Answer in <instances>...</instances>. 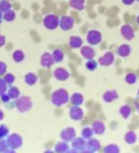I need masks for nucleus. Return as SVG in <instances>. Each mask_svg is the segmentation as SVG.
<instances>
[{
  "mask_svg": "<svg viewBox=\"0 0 139 153\" xmlns=\"http://www.w3.org/2000/svg\"><path fill=\"white\" fill-rule=\"evenodd\" d=\"M125 80L127 84L129 85H133V84H135L136 80H137V76L135 74V73H128L126 74V78H125Z\"/></svg>",
  "mask_w": 139,
  "mask_h": 153,
  "instance_id": "nucleus-33",
  "label": "nucleus"
},
{
  "mask_svg": "<svg viewBox=\"0 0 139 153\" xmlns=\"http://www.w3.org/2000/svg\"><path fill=\"white\" fill-rule=\"evenodd\" d=\"M102 41V34L98 30H90L87 33V42L90 45H97Z\"/></svg>",
  "mask_w": 139,
  "mask_h": 153,
  "instance_id": "nucleus-4",
  "label": "nucleus"
},
{
  "mask_svg": "<svg viewBox=\"0 0 139 153\" xmlns=\"http://www.w3.org/2000/svg\"><path fill=\"white\" fill-rule=\"evenodd\" d=\"M6 44V37L2 34H0V47H3Z\"/></svg>",
  "mask_w": 139,
  "mask_h": 153,
  "instance_id": "nucleus-41",
  "label": "nucleus"
},
{
  "mask_svg": "<svg viewBox=\"0 0 139 153\" xmlns=\"http://www.w3.org/2000/svg\"><path fill=\"white\" fill-rule=\"evenodd\" d=\"M86 68L88 70L90 71H93L95 70L97 68H98V62L95 60V59H89L87 62H86Z\"/></svg>",
  "mask_w": 139,
  "mask_h": 153,
  "instance_id": "nucleus-34",
  "label": "nucleus"
},
{
  "mask_svg": "<svg viewBox=\"0 0 139 153\" xmlns=\"http://www.w3.org/2000/svg\"><path fill=\"white\" fill-rule=\"evenodd\" d=\"M7 94L11 99H17L20 97V90L16 87H12L7 90Z\"/></svg>",
  "mask_w": 139,
  "mask_h": 153,
  "instance_id": "nucleus-30",
  "label": "nucleus"
},
{
  "mask_svg": "<svg viewBox=\"0 0 139 153\" xmlns=\"http://www.w3.org/2000/svg\"><path fill=\"white\" fill-rule=\"evenodd\" d=\"M136 1H138V2H139V0H136Z\"/></svg>",
  "mask_w": 139,
  "mask_h": 153,
  "instance_id": "nucleus-53",
  "label": "nucleus"
},
{
  "mask_svg": "<svg viewBox=\"0 0 139 153\" xmlns=\"http://www.w3.org/2000/svg\"><path fill=\"white\" fill-rule=\"evenodd\" d=\"M3 118H4V114L1 110H0V120H2Z\"/></svg>",
  "mask_w": 139,
  "mask_h": 153,
  "instance_id": "nucleus-46",
  "label": "nucleus"
},
{
  "mask_svg": "<svg viewBox=\"0 0 139 153\" xmlns=\"http://www.w3.org/2000/svg\"><path fill=\"white\" fill-rule=\"evenodd\" d=\"M136 22H137V24L139 25V15H138V16H137V18H136Z\"/></svg>",
  "mask_w": 139,
  "mask_h": 153,
  "instance_id": "nucleus-50",
  "label": "nucleus"
},
{
  "mask_svg": "<svg viewBox=\"0 0 139 153\" xmlns=\"http://www.w3.org/2000/svg\"><path fill=\"white\" fill-rule=\"evenodd\" d=\"M51 99L54 105L61 106L68 103V101L70 100V96L66 89L60 88V89H57L54 92H52Z\"/></svg>",
  "mask_w": 139,
  "mask_h": 153,
  "instance_id": "nucleus-1",
  "label": "nucleus"
},
{
  "mask_svg": "<svg viewBox=\"0 0 139 153\" xmlns=\"http://www.w3.org/2000/svg\"><path fill=\"white\" fill-rule=\"evenodd\" d=\"M52 57H53L54 61H55L56 63L61 62V61L63 60V59H64V53H63V51H62L61 50H60V49H55V50L52 51Z\"/></svg>",
  "mask_w": 139,
  "mask_h": 153,
  "instance_id": "nucleus-27",
  "label": "nucleus"
},
{
  "mask_svg": "<svg viewBox=\"0 0 139 153\" xmlns=\"http://www.w3.org/2000/svg\"><path fill=\"white\" fill-rule=\"evenodd\" d=\"M54 59L52 54L50 52H44L41 57V65L45 68H50L54 64Z\"/></svg>",
  "mask_w": 139,
  "mask_h": 153,
  "instance_id": "nucleus-12",
  "label": "nucleus"
},
{
  "mask_svg": "<svg viewBox=\"0 0 139 153\" xmlns=\"http://www.w3.org/2000/svg\"><path fill=\"white\" fill-rule=\"evenodd\" d=\"M2 20H3V12L0 11V24L2 23Z\"/></svg>",
  "mask_w": 139,
  "mask_h": 153,
  "instance_id": "nucleus-45",
  "label": "nucleus"
},
{
  "mask_svg": "<svg viewBox=\"0 0 139 153\" xmlns=\"http://www.w3.org/2000/svg\"><path fill=\"white\" fill-rule=\"evenodd\" d=\"M53 76L59 81H65L70 78V73L64 68H57L53 71Z\"/></svg>",
  "mask_w": 139,
  "mask_h": 153,
  "instance_id": "nucleus-9",
  "label": "nucleus"
},
{
  "mask_svg": "<svg viewBox=\"0 0 139 153\" xmlns=\"http://www.w3.org/2000/svg\"><path fill=\"white\" fill-rule=\"evenodd\" d=\"M124 139H125L126 143H127V144H129V145H133V144H135V143L137 141V139H138V138H137L136 133H135V131H127V132L125 134Z\"/></svg>",
  "mask_w": 139,
  "mask_h": 153,
  "instance_id": "nucleus-21",
  "label": "nucleus"
},
{
  "mask_svg": "<svg viewBox=\"0 0 139 153\" xmlns=\"http://www.w3.org/2000/svg\"><path fill=\"white\" fill-rule=\"evenodd\" d=\"M6 153H15V151L11 149V150H7V151H6Z\"/></svg>",
  "mask_w": 139,
  "mask_h": 153,
  "instance_id": "nucleus-49",
  "label": "nucleus"
},
{
  "mask_svg": "<svg viewBox=\"0 0 139 153\" xmlns=\"http://www.w3.org/2000/svg\"><path fill=\"white\" fill-rule=\"evenodd\" d=\"M15 79H16V78H15V76H14L12 73H7V74L5 75L4 80L6 81V83H7V85L13 84V83L15 82Z\"/></svg>",
  "mask_w": 139,
  "mask_h": 153,
  "instance_id": "nucleus-35",
  "label": "nucleus"
},
{
  "mask_svg": "<svg viewBox=\"0 0 139 153\" xmlns=\"http://www.w3.org/2000/svg\"><path fill=\"white\" fill-rule=\"evenodd\" d=\"M122 2L126 6H130V5H132L135 2V0H122Z\"/></svg>",
  "mask_w": 139,
  "mask_h": 153,
  "instance_id": "nucleus-42",
  "label": "nucleus"
},
{
  "mask_svg": "<svg viewBox=\"0 0 139 153\" xmlns=\"http://www.w3.org/2000/svg\"><path fill=\"white\" fill-rule=\"evenodd\" d=\"M115 61V55L111 51H107L99 59V64L103 67H108L112 65Z\"/></svg>",
  "mask_w": 139,
  "mask_h": 153,
  "instance_id": "nucleus-6",
  "label": "nucleus"
},
{
  "mask_svg": "<svg viewBox=\"0 0 139 153\" xmlns=\"http://www.w3.org/2000/svg\"><path fill=\"white\" fill-rule=\"evenodd\" d=\"M69 5L71 7L76 10H82L85 6V0H70Z\"/></svg>",
  "mask_w": 139,
  "mask_h": 153,
  "instance_id": "nucleus-22",
  "label": "nucleus"
},
{
  "mask_svg": "<svg viewBox=\"0 0 139 153\" xmlns=\"http://www.w3.org/2000/svg\"><path fill=\"white\" fill-rule=\"evenodd\" d=\"M13 59H14V60L16 61V62H21V61H23L24 60V59H25V53L22 51H20V50H16V51H14V53H13Z\"/></svg>",
  "mask_w": 139,
  "mask_h": 153,
  "instance_id": "nucleus-32",
  "label": "nucleus"
},
{
  "mask_svg": "<svg viewBox=\"0 0 139 153\" xmlns=\"http://www.w3.org/2000/svg\"><path fill=\"white\" fill-rule=\"evenodd\" d=\"M37 80H38L37 76L34 73H33V72H29L25 76V81L29 86H34L37 82Z\"/></svg>",
  "mask_w": 139,
  "mask_h": 153,
  "instance_id": "nucleus-24",
  "label": "nucleus"
},
{
  "mask_svg": "<svg viewBox=\"0 0 139 153\" xmlns=\"http://www.w3.org/2000/svg\"><path fill=\"white\" fill-rule=\"evenodd\" d=\"M1 99H2V101L4 102V103H7V102H9V100L11 99L10 98V97L8 96V94H4V95H2L1 96Z\"/></svg>",
  "mask_w": 139,
  "mask_h": 153,
  "instance_id": "nucleus-40",
  "label": "nucleus"
},
{
  "mask_svg": "<svg viewBox=\"0 0 139 153\" xmlns=\"http://www.w3.org/2000/svg\"><path fill=\"white\" fill-rule=\"evenodd\" d=\"M33 104H32V101L30 99V97H18L16 101V108L24 113V112H26V111H29L32 107Z\"/></svg>",
  "mask_w": 139,
  "mask_h": 153,
  "instance_id": "nucleus-2",
  "label": "nucleus"
},
{
  "mask_svg": "<svg viewBox=\"0 0 139 153\" xmlns=\"http://www.w3.org/2000/svg\"><path fill=\"white\" fill-rule=\"evenodd\" d=\"M76 136V131L72 127H67L61 132V138L63 141H72Z\"/></svg>",
  "mask_w": 139,
  "mask_h": 153,
  "instance_id": "nucleus-7",
  "label": "nucleus"
},
{
  "mask_svg": "<svg viewBox=\"0 0 139 153\" xmlns=\"http://www.w3.org/2000/svg\"><path fill=\"white\" fill-rule=\"evenodd\" d=\"M15 18H16V12L12 9H9L3 13V19L5 21L11 22V21H14Z\"/></svg>",
  "mask_w": 139,
  "mask_h": 153,
  "instance_id": "nucleus-28",
  "label": "nucleus"
},
{
  "mask_svg": "<svg viewBox=\"0 0 139 153\" xmlns=\"http://www.w3.org/2000/svg\"><path fill=\"white\" fill-rule=\"evenodd\" d=\"M103 153H120V149L117 144L111 143L103 149Z\"/></svg>",
  "mask_w": 139,
  "mask_h": 153,
  "instance_id": "nucleus-26",
  "label": "nucleus"
},
{
  "mask_svg": "<svg viewBox=\"0 0 139 153\" xmlns=\"http://www.w3.org/2000/svg\"><path fill=\"white\" fill-rule=\"evenodd\" d=\"M92 130L94 131V133L98 134V135H100V134H103L106 131V125L103 122L99 121V120H97L95 122H93L92 123Z\"/></svg>",
  "mask_w": 139,
  "mask_h": 153,
  "instance_id": "nucleus-16",
  "label": "nucleus"
},
{
  "mask_svg": "<svg viewBox=\"0 0 139 153\" xmlns=\"http://www.w3.org/2000/svg\"><path fill=\"white\" fill-rule=\"evenodd\" d=\"M135 108H136L137 112L139 113V103H136V104H135Z\"/></svg>",
  "mask_w": 139,
  "mask_h": 153,
  "instance_id": "nucleus-47",
  "label": "nucleus"
},
{
  "mask_svg": "<svg viewBox=\"0 0 139 153\" xmlns=\"http://www.w3.org/2000/svg\"><path fill=\"white\" fill-rule=\"evenodd\" d=\"M117 52L122 58L128 57L131 53V47L128 44H122L117 48Z\"/></svg>",
  "mask_w": 139,
  "mask_h": 153,
  "instance_id": "nucleus-19",
  "label": "nucleus"
},
{
  "mask_svg": "<svg viewBox=\"0 0 139 153\" xmlns=\"http://www.w3.org/2000/svg\"><path fill=\"white\" fill-rule=\"evenodd\" d=\"M69 114H70V117L74 121H81L84 117L83 110L78 105H73L71 109H70Z\"/></svg>",
  "mask_w": 139,
  "mask_h": 153,
  "instance_id": "nucleus-8",
  "label": "nucleus"
},
{
  "mask_svg": "<svg viewBox=\"0 0 139 153\" xmlns=\"http://www.w3.org/2000/svg\"><path fill=\"white\" fill-rule=\"evenodd\" d=\"M93 134H94V131H93L92 128H90V127H85L81 131V137L84 138L85 140L91 139Z\"/></svg>",
  "mask_w": 139,
  "mask_h": 153,
  "instance_id": "nucleus-29",
  "label": "nucleus"
},
{
  "mask_svg": "<svg viewBox=\"0 0 139 153\" xmlns=\"http://www.w3.org/2000/svg\"><path fill=\"white\" fill-rule=\"evenodd\" d=\"M44 153H55V151H52V150H46Z\"/></svg>",
  "mask_w": 139,
  "mask_h": 153,
  "instance_id": "nucleus-48",
  "label": "nucleus"
},
{
  "mask_svg": "<svg viewBox=\"0 0 139 153\" xmlns=\"http://www.w3.org/2000/svg\"><path fill=\"white\" fill-rule=\"evenodd\" d=\"M11 8H12V4L8 0H0V11H2L4 13Z\"/></svg>",
  "mask_w": 139,
  "mask_h": 153,
  "instance_id": "nucleus-31",
  "label": "nucleus"
},
{
  "mask_svg": "<svg viewBox=\"0 0 139 153\" xmlns=\"http://www.w3.org/2000/svg\"><path fill=\"white\" fill-rule=\"evenodd\" d=\"M74 18L70 16H63L62 17L60 18V24L59 26L63 30V31H68L72 29L74 25Z\"/></svg>",
  "mask_w": 139,
  "mask_h": 153,
  "instance_id": "nucleus-5",
  "label": "nucleus"
},
{
  "mask_svg": "<svg viewBox=\"0 0 139 153\" xmlns=\"http://www.w3.org/2000/svg\"><path fill=\"white\" fill-rule=\"evenodd\" d=\"M22 144V139L19 135L17 134H12L9 136L7 140V145L12 148V149H16L20 147Z\"/></svg>",
  "mask_w": 139,
  "mask_h": 153,
  "instance_id": "nucleus-13",
  "label": "nucleus"
},
{
  "mask_svg": "<svg viewBox=\"0 0 139 153\" xmlns=\"http://www.w3.org/2000/svg\"><path fill=\"white\" fill-rule=\"evenodd\" d=\"M60 24V18L55 16V15H47L44 18H43V25L45 26V28L49 29V30H54L59 26Z\"/></svg>",
  "mask_w": 139,
  "mask_h": 153,
  "instance_id": "nucleus-3",
  "label": "nucleus"
},
{
  "mask_svg": "<svg viewBox=\"0 0 139 153\" xmlns=\"http://www.w3.org/2000/svg\"><path fill=\"white\" fill-rule=\"evenodd\" d=\"M7 64L3 61H0V76L4 75L7 72Z\"/></svg>",
  "mask_w": 139,
  "mask_h": 153,
  "instance_id": "nucleus-39",
  "label": "nucleus"
},
{
  "mask_svg": "<svg viewBox=\"0 0 139 153\" xmlns=\"http://www.w3.org/2000/svg\"><path fill=\"white\" fill-rule=\"evenodd\" d=\"M137 95H138V97H139V89H138V92H137Z\"/></svg>",
  "mask_w": 139,
  "mask_h": 153,
  "instance_id": "nucleus-51",
  "label": "nucleus"
},
{
  "mask_svg": "<svg viewBox=\"0 0 139 153\" xmlns=\"http://www.w3.org/2000/svg\"><path fill=\"white\" fill-rule=\"evenodd\" d=\"M86 149H90V151L92 152H97L99 150H100L101 149V144L99 142V140H98L97 139H90L88 141H87V147Z\"/></svg>",
  "mask_w": 139,
  "mask_h": 153,
  "instance_id": "nucleus-15",
  "label": "nucleus"
},
{
  "mask_svg": "<svg viewBox=\"0 0 139 153\" xmlns=\"http://www.w3.org/2000/svg\"><path fill=\"white\" fill-rule=\"evenodd\" d=\"M70 100H71V103L73 105H78L80 106L81 105L83 104L84 101V97L81 93H74L72 95V97H70Z\"/></svg>",
  "mask_w": 139,
  "mask_h": 153,
  "instance_id": "nucleus-20",
  "label": "nucleus"
},
{
  "mask_svg": "<svg viewBox=\"0 0 139 153\" xmlns=\"http://www.w3.org/2000/svg\"><path fill=\"white\" fill-rule=\"evenodd\" d=\"M7 143L4 140H0V152H6L7 150Z\"/></svg>",
  "mask_w": 139,
  "mask_h": 153,
  "instance_id": "nucleus-38",
  "label": "nucleus"
},
{
  "mask_svg": "<svg viewBox=\"0 0 139 153\" xmlns=\"http://www.w3.org/2000/svg\"><path fill=\"white\" fill-rule=\"evenodd\" d=\"M66 153H79V151L76 150L75 149H69L66 151Z\"/></svg>",
  "mask_w": 139,
  "mask_h": 153,
  "instance_id": "nucleus-43",
  "label": "nucleus"
},
{
  "mask_svg": "<svg viewBox=\"0 0 139 153\" xmlns=\"http://www.w3.org/2000/svg\"><path fill=\"white\" fill-rule=\"evenodd\" d=\"M137 140H138V141H139V137H138V139H137Z\"/></svg>",
  "mask_w": 139,
  "mask_h": 153,
  "instance_id": "nucleus-52",
  "label": "nucleus"
},
{
  "mask_svg": "<svg viewBox=\"0 0 139 153\" xmlns=\"http://www.w3.org/2000/svg\"><path fill=\"white\" fill-rule=\"evenodd\" d=\"M83 44V41L80 36H72L69 40V45L72 49L81 48Z\"/></svg>",
  "mask_w": 139,
  "mask_h": 153,
  "instance_id": "nucleus-18",
  "label": "nucleus"
},
{
  "mask_svg": "<svg viewBox=\"0 0 139 153\" xmlns=\"http://www.w3.org/2000/svg\"><path fill=\"white\" fill-rule=\"evenodd\" d=\"M103 100L106 103H111L118 98V94L116 90H108L103 94Z\"/></svg>",
  "mask_w": 139,
  "mask_h": 153,
  "instance_id": "nucleus-17",
  "label": "nucleus"
},
{
  "mask_svg": "<svg viewBox=\"0 0 139 153\" xmlns=\"http://www.w3.org/2000/svg\"><path fill=\"white\" fill-rule=\"evenodd\" d=\"M72 141V149H75L78 150V151H81V150L85 149L86 147H87V141H86L85 139L82 138V137L74 138Z\"/></svg>",
  "mask_w": 139,
  "mask_h": 153,
  "instance_id": "nucleus-11",
  "label": "nucleus"
},
{
  "mask_svg": "<svg viewBox=\"0 0 139 153\" xmlns=\"http://www.w3.org/2000/svg\"><path fill=\"white\" fill-rule=\"evenodd\" d=\"M69 149V145L66 141H61L57 143L54 147V151L56 153H66Z\"/></svg>",
  "mask_w": 139,
  "mask_h": 153,
  "instance_id": "nucleus-25",
  "label": "nucleus"
},
{
  "mask_svg": "<svg viewBox=\"0 0 139 153\" xmlns=\"http://www.w3.org/2000/svg\"><path fill=\"white\" fill-rule=\"evenodd\" d=\"M8 134V128L6 125H0V138H4Z\"/></svg>",
  "mask_w": 139,
  "mask_h": 153,
  "instance_id": "nucleus-37",
  "label": "nucleus"
},
{
  "mask_svg": "<svg viewBox=\"0 0 139 153\" xmlns=\"http://www.w3.org/2000/svg\"><path fill=\"white\" fill-rule=\"evenodd\" d=\"M119 114L124 119H127L132 114V108L128 105H124L119 108Z\"/></svg>",
  "mask_w": 139,
  "mask_h": 153,
  "instance_id": "nucleus-23",
  "label": "nucleus"
},
{
  "mask_svg": "<svg viewBox=\"0 0 139 153\" xmlns=\"http://www.w3.org/2000/svg\"><path fill=\"white\" fill-rule=\"evenodd\" d=\"M7 91V84L2 79H0V97Z\"/></svg>",
  "mask_w": 139,
  "mask_h": 153,
  "instance_id": "nucleus-36",
  "label": "nucleus"
},
{
  "mask_svg": "<svg viewBox=\"0 0 139 153\" xmlns=\"http://www.w3.org/2000/svg\"><path fill=\"white\" fill-rule=\"evenodd\" d=\"M121 34L123 35V37L127 40V41H131L134 37H135V32L133 27L130 25H122L121 29H120Z\"/></svg>",
  "mask_w": 139,
  "mask_h": 153,
  "instance_id": "nucleus-10",
  "label": "nucleus"
},
{
  "mask_svg": "<svg viewBox=\"0 0 139 153\" xmlns=\"http://www.w3.org/2000/svg\"><path fill=\"white\" fill-rule=\"evenodd\" d=\"M81 53L82 57L86 59H92L95 57V51L91 46H82L81 49Z\"/></svg>",
  "mask_w": 139,
  "mask_h": 153,
  "instance_id": "nucleus-14",
  "label": "nucleus"
},
{
  "mask_svg": "<svg viewBox=\"0 0 139 153\" xmlns=\"http://www.w3.org/2000/svg\"><path fill=\"white\" fill-rule=\"evenodd\" d=\"M80 153H94V152H92V151H90V149H83V150H81Z\"/></svg>",
  "mask_w": 139,
  "mask_h": 153,
  "instance_id": "nucleus-44",
  "label": "nucleus"
}]
</instances>
